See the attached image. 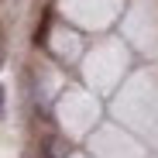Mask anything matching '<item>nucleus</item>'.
Wrapping results in <instances>:
<instances>
[{
  "label": "nucleus",
  "mask_w": 158,
  "mask_h": 158,
  "mask_svg": "<svg viewBox=\"0 0 158 158\" xmlns=\"http://www.w3.org/2000/svg\"><path fill=\"white\" fill-rule=\"evenodd\" d=\"M4 107H7V93H4V86H0V120H4Z\"/></svg>",
  "instance_id": "obj_1"
},
{
  "label": "nucleus",
  "mask_w": 158,
  "mask_h": 158,
  "mask_svg": "<svg viewBox=\"0 0 158 158\" xmlns=\"http://www.w3.org/2000/svg\"><path fill=\"white\" fill-rule=\"evenodd\" d=\"M0 65H4V48H0Z\"/></svg>",
  "instance_id": "obj_2"
}]
</instances>
